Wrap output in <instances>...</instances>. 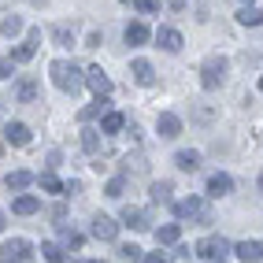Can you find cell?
<instances>
[{
    "label": "cell",
    "mask_w": 263,
    "mask_h": 263,
    "mask_svg": "<svg viewBox=\"0 0 263 263\" xmlns=\"http://www.w3.org/2000/svg\"><path fill=\"white\" fill-rule=\"evenodd\" d=\"M52 41H56L60 48H71V45H74V30H71V26H63V23H60V26H52Z\"/></svg>",
    "instance_id": "obj_26"
},
{
    "label": "cell",
    "mask_w": 263,
    "mask_h": 263,
    "mask_svg": "<svg viewBox=\"0 0 263 263\" xmlns=\"http://www.w3.org/2000/svg\"><path fill=\"white\" fill-rule=\"evenodd\" d=\"M41 256H45L48 263H63V259H67V252L60 249V245H52V241H45V245H41Z\"/></svg>",
    "instance_id": "obj_30"
},
{
    "label": "cell",
    "mask_w": 263,
    "mask_h": 263,
    "mask_svg": "<svg viewBox=\"0 0 263 263\" xmlns=\"http://www.w3.org/2000/svg\"><path fill=\"white\" fill-rule=\"evenodd\" d=\"M122 226H130V230H148V215L141 212V208H122Z\"/></svg>",
    "instance_id": "obj_15"
},
{
    "label": "cell",
    "mask_w": 263,
    "mask_h": 263,
    "mask_svg": "<svg viewBox=\"0 0 263 263\" xmlns=\"http://www.w3.org/2000/svg\"><path fill=\"white\" fill-rule=\"evenodd\" d=\"M48 74H52V85H56L60 93H78L85 85V71H78L71 60H56L48 67Z\"/></svg>",
    "instance_id": "obj_1"
},
{
    "label": "cell",
    "mask_w": 263,
    "mask_h": 263,
    "mask_svg": "<svg viewBox=\"0 0 263 263\" xmlns=\"http://www.w3.org/2000/svg\"><path fill=\"white\" fill-rule=\"evenodd\" d=\"M37 182H41V189H45V193H60V189H63V185H60V178H56L52 171H45Z\"/></svg>",
    "instance_id": "obj_33"
},
{
    "label": "cell",
    "mask_w": 263,
    "mask_h": 263,
    "mask_svg": "<svg viewBox=\"0 0 263 263\" xmlns=\"http://www.w3.org/2000/svg\"><path fill=\"white\" fill-rule=\"evenodd\" d=\"M189 8V0H171V11H185Z\"/></svg>",
    "instance_id": "obj_39"
},
{
    "label": "cell",
    "mask_w": 263,
    "mask_h": 263,
    "mask_svg": "<svg viewBox=\"0 0 263 263\" xmlns=\"http://www.w3.org/2000/svg\"><path fill=\"white\" fill-rule=\"evenodd\" d=\"M30 182H33V174H30V171H8V174H4V185L15 189V193H23Z\"/></svg>",
    "instance_id": "obj_22"
},
{
    "label": "cell",
    "mask_w": 263,
    "mask_h": 263,
    "mask_svg": "<svg viewBox=\"0 0 263 263\" xmlns=\"http://www.w3.org/2000/svg\"><path fill=\"white\" fill-rule=\"evenodd\" d=\"M0 33H4V37H19V33H23V19H19V15H4V19H0Z\"/></svg>",
    "instance_id": "obj_25"
},
{
    "label": "cell",
    "mask_w": 263,
    "mask_h": 263,
    "mask_svg": "<svg viewBox=\"0 0 263 263\" xmlns=\"http://www.w3.org/2000/svg\"><path fill=\"white\" fill-rule=\"evenodd\" d=\"M156 45H160L163 52H182V33L174 26H160L156 30Z\"/></svg>",
    "instance_id": "obj_12"
},
{
    "label": "cell",
    "mask_w": 263,
    "mask_h": 263,
    "mask_svg": "<svg viewBox=\"0 0 263 263\" xmlns=\"http://www.w3.org/2000/svg\"><path fill=\"white\" fill-rule=\"evenodd\" d=\"M234 189V182H230V174H212V178H208V197H226V193Z\"/></svg>",
    "instance_id": "obj_18"
},
{
    "label": "cell",
    "mask_w": 263,
    "mask_h": 263,
    "mask_svg": "<svg viewBox=\"0 0 263 263\" xmlns=\"http://www.w3.org/2000/svg\"><path fill=\"white\" fill-rule=\"evenodd\" d=\"M122 37H126V45H145V41L152 37V30H148L145 23H130V26H126V33H122Z\"/></svg>",
    "instance_id": "obj_20"
},
{
    "label": "cell",
    "mask_w": 263,
    "mask_h": 263,
    "mask_svg": "<svg viewBox=\"0 0 263 263\" xmlns=\"http://www.w3.org/2000/svg\"><path fill=\"white\" fill-rule=\"evenodd\" d=\"M148 193H152V200H156V204H171L174 185H171V182H152V189H148Z\"/></svg>",
    "instance_id": "obj_29"
},
{
    "label": "cell",
    "mask_w": 263,
    "mask_h": 263,
    "mask_svg": "<svg viewBox=\"0 0 263 263\" xmlns=\"http://www.w3.org/2000/svg\"><path fill=\"white\" fill-rule=\"evenodd\" d=\"M226 71H230V63H226L222 56H208L204 67H200V85L204 89H219V85L226 82Z\"/></svg>",
    "instance_id": "obj_3"
},
{
    "label": "cell",
    "mask_w": 263,
    "mask_h": 263,
    "mask_svg": "<svg viewBox=\"0 0 263 263\" xmlns=\"http://www.w3.org/2000/svg\"><path fill=\"white\" fill-rule=\"evenodd\" d=\"M108 108H111V104H108V97H97L93 104H85V108L78 111V122H82V126H89L93 119H104V115H108Z\"/></svg>",
    "instance_id": "obj_10"
},
{
    "label": "cell",
    "mask_w": 263,
    "mask_h": 263,
    "mask_svg": "<svg viewBox=\"0 0 263 263\" xmlns=\"http://www.w3.org/2000/svg\"><path fill=\"white\" fill-rule=\"evenodd\" d=\"M241 4H245V0H241ZM249 4H252V0H249Z\"/></svg>",
    "instance_id": "obj_44"
},
{
    "label": "cell",
    "mask_w": 263,
    "mask_h": 263,
    "mask_svg": "<svg viewBox=\"0 0 263 263\" xmlns=\"http://www.w3.org/2000/svg\"><path fill=\"white\" fill-rule=\"evenodd\" d=\"M60 237H63V249H71V252H78L82 241H85L78 230H71V226H63V222H60Z\"/></svg>",
    "instance_id": "obj_24"
},
{
    "label": "cell",
    "mask_w": 263,
    "mask_h": 263,
    "mask_svg": "<svg viewBox=\"0 0 263 263\" xmlns=\"http://www.w3.org/2000/svg\"><path fill=\"white\" fill-rule=\"evenodd\" d=\"M52 219L63 222V219H67V204H56V208H52Z\"/></svg>",
    "instance_id": "obj_37"
},
{
    "label": "cell",
    "mask_w": 263,
    "mask_h": 263,
    "mask_svg": "<svg viewBox=\"0 0 263 263\" xmlns=\"http://www.w3.org/2000/svg\"><path fill=\"white\" fill-rule=\"evenodd\" d=\"M259 93H263V78H259Z\"/></svg>",
    "instance_id": "obj_41"
},
{
    "label": "cell",
    "mask_w": 263,
    "mask_h": 263,
    "mask_svg": "<svg viewBox=\"0 0 263 263\" xmlns=\"http://www.w3.org/2000/svg\"><path fill=\"white\" fill-rule=\"evenodd\" d=\"M119 259H122V263H141L145 252L137 249V245H122V249H119Z\"/></svg>",
    "instance_id": "obj_31"
},
{
    "label": "cell",
    "mask_w": 263,
    "mask_h": 263,
    "mask_svg": "<svg viewBox=\"0 0 263 263\" xmlns=\"http://www.w3.org/2000/svg\"><path fill=\"white\" fill-rule=\"evenodd\" d=\"M11 67H15V60H0V82L11 74Z\"/></svg>",
    "instance_id": "obj_36"
},
{
    "label": "cell",
    "mask_w": 263,
    "mask_h": 263,
    "mask_svg": "<svg viewBox=\"0 0 263 263\" xmlns=\"http://www.w3.org/2000/svg\"><path fill=\"white\" fill-rule=\"evenodd\" d=\"M15 100H19V104H33V100H37V82L23 78L19 85H15Z\"/></svg>",
    "instance_id": "obj_21"
},
{
    "label": "cell",
    "mask_w": 263,
    "mask_h": 263,
    "mask_svg": "<svg viewBox=\"0 0 263 263\" xmlns=\"http://www.w3.org/2000/svg\"><path fill=\"white\" fill-rule=\"evenodd\" d=\"M122 122H126V119H122L119 111H108V115L100 119V134H119V130H122Z\"/></svg>",
    "instance_id": "obj_28"
},
{
    "label": "cell",
    "mask_w": 263,
    "mask_h": 263,
    "mask_svg": "<svg viewBox=\"0 0 263 263\" xmlns=\"http://www.w3.org/2000/svg\"><path fill=\"white\" fill-rule=\"evenodd\" d=\"M197 252L200 259H208V263H226L230 259V252H234V245L226 241V237H204V241H197Z\"/></svg>",
    "instance_id": "obj_2"
},
{
    "label": "cell",
    "mask_w": 263,
    "mask_h": 263,
    "mask_svg": "<svg viewBox=\"0 0 263 263\" xmlns=\"http://www.w3.org/2000/svg\"><path fill=\"white\" fill-rule=\"evenodd\" d=\"M156 134H160L163 141H174V137L182 134V119H178V115H171V111H163L160 119H156Z\"/></svg>",
    "instance_id": "obj_8"
},
{
    "label": "cell",
    "mask_w": 263,
    "mask_h": 263,
    "mask_svg": "<svg viewBox=\"0 0 263 263\" xmlns=\"http://www.w3.org/2000/svg\"><path fill=\"white\" fill-rule=\"evenodd\" d=\"M122 163H126V174H130V171H134V174H145V167H148V163L141 160V156H126Z\"/></svg>",
    "instance_id": "obj_34"
},
{
    "label": "cell",
    "mask_w": 263,
    "mask_h": 263,
    "mask_svg": "<svg viewBox=\"0 0 263 263\" xmlns=\"http://www.w3.org/2000/svg\"><path fill=\"white\" fill-rule=\"evenodd\" d=\"M4 226H8V219H4V212H0V234H4Z\"/></svg>",
    "instance_id": "obj_40"
},
{
    "label": "cell",
    "mask_w": 263,
    "mask_h": 263,
    "mask_svg": "<svg viewBox=\"0 0 263 263\" xmlns=\"http://www.w3.org/2000/svg\"><path fill=\"white\" fill-rule=\"evenodd\" d=\"M174 167L178 171H200V152H193V148H182V152H174Z\"/></svg>",
    "instance_id": "obj_16"
},
{
    "label": "cell",
    "mask_w": 263,
    "mask_h": 263,
    "mask_svg": "<svg viewBox=\"0 0 263 263\" xmlns=\"http://www.w3.org/2000/svg\"><path fill=\"white\" fill-rule=\"evenodd\" d=\"M93 237L97 241H115L119 237V222L111 215H93Z\"/></svg>",
    "instance_id": "obj_6"
},
{
    "label": "cell",
    "mask_w": 263,
    "mask_h": 263,
    "mask_svg": "<svg viewBox=\"0 0 263 263\" xmlns=\"http://www.w3.org/2000/svg\"><path fill=\"white\" fill-rule=\"evenodd\" d=\"M30 259H33V245L26 237H11L0 249V263H30Z\"/></svg>",
    "instance_id": "obj_5"
},
{
    "label": "cell",
    "mask_w": 263,
    "mask_h": 263,
    "mask_svg": "<svg viewBox=\"0 0 263 263\" xmlns=\"http://www.w3.org/2000/svg\"><path fill=\"white\" fill-rule=\"evenodd\" d=\"M141 263H171V259H167V256H160V252H148Z\"/></svg>",
    "instance_id": "obj_38"
},
{
    "label": "cell",
    "mask_w": 263,
    "mask_h": 263,
    "mask_svg": "<svg viewBox=\"0 0 263 263\" xmlns=\"http://www.w3.org/2000/svg\"><path fill=\"white\" fill-rule=\"evenodd\" d=\"M85 85H89L97 97H108V93H111V78L104 74L100 67H89V71H85Z\"/></svg>",
    "instance_id": "obj_11"
},
{
    "label": "cell",
    "mask_w": 263,
    "mask_h": 263,
    "mask_svg": "<svg viewBox=\"0 0 263 263\" xmlns=\"http://www.w3.org/2000/svg\"><path fill=\"white\" fill-rule=\"evenodd\" d=\"M237 23H241V26H259V23H263V11L249 4V8H241V11H237Z\"/></svg>",
    "instance_id": "obj_27"
},
{
    "label": "cell",
    "mask_w": 263,
    "mask_h": 263,
    "mask_svg": "<svg viewBox=\"0 0 263 263\" xmlns=\"http://www.w3.org/2000/svg\"><path fill=\"white\" fill-rule=\"evenodd\" d=\"M259 189H263V178H259Z\"/></svg>",
    "instance_id": "obj_43"
},
{
    "label": "cell",
    "mask_w": 263,
    "mask_h": 263,
    "mask_svg": "<svg viewBox=\"0 0 263 263\" xmlns=\"http://www.w3.org/2000/svg\"><path fill=\"white\" fill-rule=\"evenodd\" d=\"M78 263H93V259H78Z\"/></svg>",
    "instance_id": "obj_42"
},
{
    "label": "cell",
    "mask_w": 263,
    "mask_h": 263,
    "mask_svg": "<svg viewBox=\"0 0 263 263\" xmlns=\"http://www.w3.org/2000/svg\"><path fill=\"white\" fill-rule=\"evenodd\" d=\"M37 45H41V30H30V33H26V41L11 52V60H15V63H30V60H33V52H37Z\"/></svg>",
    "instance_id": "obj_7"
},
{
    "label": "cell",
    "mask_w": 263,
    "mask_h": 263,
    "mask_svg": "<svg viewBox=\"0 0 263 263\" xmlns=\"http://www.w3.org/2000/svg\"><path fill=\"white\" fill-rule=\"evenodd\" d=\"M122 193H126V178H122V174H119V178H111L108 185H104V197H122Z\"/></svg>",
    "instance_id": "obj_32"
},
{
    "label": "cell",
    "mask_w": 263,
    "mask_h": 263,
    "mask_svg": "<svg viewBox=\"0 0 263 263\" xmlns=\"http://www.w3.org/2000/svg\"><path fill=\"white\" fill-rule=\"evenodd\" d=\"M178 237H182V226L178 222H167V226L156 230V241H160V245H178Z\"/></svg>",
    "instance_id": "obj_23"
},
{
    "label": "cell",
    "mask_w": 263,
    "mask_h": 263,
    "mask_svg": "<svg viewBox=\"0 0 263 263\" xmlns=\"http://www.w3.org/2000/svg\"><path fill=\"white\" fill-rule=\"evenodd\" d=\"M82 148L97 160V156L104 152V137H100V130H89V126H85V130H82Z\"/></svg>",
    "instance_id": "obj_17"
},
{
    "label": "cell",
    "mask_w": 263,
    "mask_h": 263,
    "mask_svg": "<svg viewBox=\"0 0 263 263\" xmlns=\"http://www.w3.org/2000/svg\"><path fill=\"white\" fill-rule=\"evenodd\" d=\"M37 208H41V200L30 197V193H23V197H15L11 212H15V215H37Z\"/></svg>",
    "instance_id": "obj_19"
},
{
    "label": "cell",
    "mask_w": 263,
    "mask_h": 263,
    "mask_svg": "<svg viewBox=\"0 0 263 263\" xmlns=\"http://www.w3.org/2000/svg\"><path fill=\"white\" fill-rule=\"evenodd\" d=\"M174 215H178V222H212V212H208V204L200 200V197H185V200H178L174 204Z\"/></svg>",
    "instance_id": "obj_4"
},
{
    "label": "cell",
    "mask_w": 263,
    "mask_h": 263,
    "mask_svg": "<svg viewBox=\"0 0 263 263\" xmlns=\"http://www.w3.org/2000/svg\"><path fill=\"white\" fill-rule=\"evenodd\" d=\"M130 74H134L137 85H145V89H148V85H156V71H152L148 60H134V63H130Z\"/></svg>",
    "instance_id": "obj_14"
},
{
    "label": "cell",
    "mask_w": 263,
    "mask_h": 263,
    "mask_svg": "<svg viewBox=\"0 0 263 263\" xmlns=\"http://www.w3.org/2000/svg\"><path fill=\"white\" fill-rule=\"evenodd\" d=\"M134 8L141 15H156V11H160V0H134Z\"/></svg>",
    "instance_id": "obj_35"
},
{
    "label": "cell",
    "mask_w": 263,
    "mask_h": 263,
    "mask_svg": "<svg viewBox=\"0 0 263 263\" xmlns=\"http://www.w3.org/2000/svg\"><path fill=\"white\" fill-rule=\"evenodd\" d=\"M234 256L241 263H263V241H241V245H234Z\"/></svg>",
    "instance_id": "obj_9"
},
{
    "label": "cell",
    "mask_w": 263,
    "mask_h": 263,
    "mask_svg": "<svg viewBox=\"0 0 263 263\" xmlns=\"http://www.w3.org/2000/svg\"><path fill=\"white\" fill-rule=\"evenodd\" d=\"M4 141L15 145V148L30 145V126H26V122H8V126H4Z\"/></svg>",
    "instance_id": "obj_13"
}]
</instances>
